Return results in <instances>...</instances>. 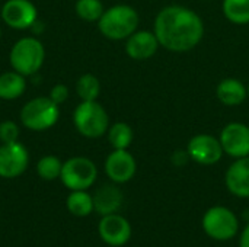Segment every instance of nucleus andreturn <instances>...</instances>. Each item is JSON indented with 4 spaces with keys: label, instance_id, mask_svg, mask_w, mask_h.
<instances>
[{
    "label": "nucleus",
    "instance_id": "nucleus-26",
    "mask_svg": "<svg viewBox=\"0 0 249 247\" xmlns=\"http://www.w3.org/2000/svg\"><path fill=\"white\" fill-rule=\"evenodd\" d=\"M69 98V89L66 84H55L51 92H50V99L55 102L57 105H61L67 100Z\"/></svg>",
    "mask_w": 249,
    "mask_h": 247
},
{
    "label": "nucleus",
    "instance_id": "nucleus-11",
    "mask_svg": "<svg viewBox=\"0 0 249 247\" xmlns=\"http://www.w3.org/2000/svg\"><path fill=\"white\" fill-rule=\"evenodd\" d=\"M1 19L13 29H28L36 22V7L29 0H7L1 7Z\"/></svg>",
    "mask_w": 249,
    "mask_h": 247
},
{
    "label": "nucleus",
    "instance_id": "nucleus-19",
    "mask_svg": "<svg viewBox=\"0 0 249 247\" xmlns=\"http://www.w3.org/2000/svg\"><path fill=\"white\" fill-rule=\"evenodd\" d=\"M66 207L74 217H88L93 211V198L86 191H71L66 199Z\"/></svg>",
    "mask_w": 249,
    "mask_h": 247
},
{
    "label": "nucleus",
    "instance_id": "nucleus-8",
    "mask_svg": "<svg viewBox=\"0 0 249 247\" xmlns=\"http://www.w3.org/2000/svg\"><path fill=\"white\" fill-rule=\"evenodd\" d=\"M190 159L203 166H212L222 160L225 151L220 140L210 134H197L187 144Z\"/></svg>",
    "mask_w": 249,
    "mask_h": 247
},
{
    "label": "nucleus",
    "instance_id": "nucleus-29",
    "mask_svg": "<svg viewBox=\"0 0 249 247\" xmlns=\"http://www.w3.org/2000/svg\"><path fill=\"white\" fill-rule=\"evenodd\" d=\"M247 87H248V98H249V83H248V86H247Z\"/></svg>",
    "mask_w": 249,
    "mask_h": 247
},
{
    "label": "nucleus",
    "instance_id": "nucleus-27",
    "mask_svg": "<svg viewBox=\"0 0 249 247\" xmlns=\"http://www.w3.org/2000/svg\"><path fill=\"white\" fill-rule=\"evenodd\" d=\"M188 159H190V156H188L187 150H185V151H175V153H174V156H172V162H174L177 166H182V165H185Z\"/></svg>",
    "mask_w": 249,
    "mask_h": 247
},
{
    "label": "nucleus",
    "instance_id": "nucleus-10",
    "mask_svg": "<svg viewBox=\"0 0 249 247\" xmlns=\"http://www.w3.org/2000/svg\"><path fill=\"white\" fill-rule=\"evenodd\" d=\"M223 151L233 157L241 159L249 156V127L244 122L226 124L219 135Z\"/></svg>",
    "mask_w": 249,
    "mask_h": 247
},
{
    "label": "nucleus",
    "instance_id": "nucleus-2",
    "mask_svg": "<svg viewBox=\"0 0 249 247\" xmlns=\"http://www.w3.org/2000/svg\"><path fill=\"white\" fill-rule=\"evenodd\" d=\"M139 13L128 4H115L107 9L98 20L101 33L111 41H123L139 28Z\"/></svg>",
    "mask_w": 249,
    "mask_h": 247
},
{
    "label": "nucleus",
    "instance_id": "nucleus-4",
    "mask_svg": "<svg viewBox=\"0 0 249 247\" xmlns=\"http://www.w3.org/2000/svg\"><path fill=\"white\" fill-rule=\"evenodd\" d=\"M10 64L22 76L35 74L44 63L45 49L39 39L34 36L20 38L10 51Z\"/></svg>",
    "mask_w": 249,
    "mask_h": 247
},
{
    "label": "nucleus",
    "instance_id": "nucleus-5",
    "mask_svg": "<svg viewBox=\"0 0 249 247\" xmlns=\"http://www.w3.org/2000/svg\"><path fill=\"white\" fill-rule=\"evenodd\" d=\"M60 116V109L55 102L48 98H35L26 102L20 111L23 127L32 131H45L51 128Z\"/></svg>",
    "mask_w": 249,
    "mask_h": 247
},
{
    "label": "nucleus",
    "instance_id": "nucleus-12",
    "mask_svg": "<svg viewBox=\"0 0 249 247\" xmlns=\"http://www.w3.org/2000/svg\"><path fill=\"white\" fill-rule=\"evenodd\" d=\"M98 233L104 243L112 247H120L130 240L131 226L124 217L118 214H109L101 218L98 224Z\"/></svg>",
    "mask_w": 249,
    "mask_h": 247
},
{
    "label": "nucleus",
    "instance_id": "nucleus-1",
    "mask_svg": "<svg viewBox=\"0 0 249 247\" xmlns=\"http://www.w3.org/2000/svg\"><path fill=\"white\" fill-rule=\"evenodd\" d=\"M153 32L159 45L168 51L188 52L201 42L204 36V22L193 9L169 4L156 15Z\"/></svg>",
    "mask_w": 249,
    "mask_h": 247
},
{
    "label": "nucleus",
    "instance_id": "nucleus-25",
    "mask_svg": "<svg viewBox=\"0 0 249 247\" xmlns=\"http://www.w3.org/2000/svg\"><path fill=\"white\" fill-rule=\"evenodd\" d=\"M19 138V127L13 121H3L0 124V141L15 143Z\"/></svg>",
    "mask_w": 249,
    "mask_h": 247
},
{
    "label": "nucleus",
    "instance_id": "nucleus-15",
    "mask_svg": "<svg viewBox=\"0 0 249 247\" xmlns=\"http://www.w3.org/2000/svg\"><path fill=\"white\" fill-rule=\"evenodd\" d=\"M229 192L238 198H249V156L236 159L225 176Z\"/></svg>",
    "mask_w": 249,
    "mask_h": 247
},
{
    "label": "nucleus",
    "instance_id": "nucleus-6",
    "mask_svg": "<svg viewBox=\"0 0 249 247\" xmlns=\"http://www.w3.org/2000/svg\"><path fill=\"white\" fill-rule=\"evenodd\" d=\"M98 178L96 165L88 157H71L63 163L60 179L70 191H86Z\"/></svg>",
    "mask_w": 249,
    "mask_h": 247
},
{
    "label": "nucleus",
    "instance_id": "nucleus-28",
    "mask_svg": "<svg viewBox=\"0 0 249 247\" xmlns=\"http://www.w3.org/2000/svg\"><path fill=\"white\" fill-rule=\"evenodd\" d=\"M239 247H249V224L244 229L241 239H239Z\"/></svg>",
    "mask_w": 249,
    "mask_h": 247
},
{
    "label": "nucleus",
    "instance_id": "nucleus-7",
    "mask_svg": "<svg viewBox=\"0 0 249 247\" xmlns=\"http://www.w3.org/2000/svg\"><path fill=\"white\" fill-rule=\"evenodd\" d=\"M203 229L206 234L214 240L225 242L236 236L239 229L238 217L226 207H213L203 217Z\"/></svg>",
    "mask_w": 249,
    "mask_h": 247
},
{
    "label": "nucleus",
    "instance_id": "nucleus-22",
    "mask_svg": "<svg viewBox=\"0 0 249 247\" xmlns=\"http://www.w3.org/2000/svg\"><path fill=\"white\" fill-rule=\"evenodd\" d=\"M76 92L82 100H96L101 93V83L98 77L86 73L79 77L76 83Z\"/></svg>",
    "mask_w": 249,
    "mask_h": 247
},
{
    "label": "nucleus",
    "instance_id": "nucleus-9",
    "mask_svg": "<svg viewBox=\"0 0 249 247\" xmlns=\"http://www.w3.org/2000/svg\"><path fill=\"white\" fill-rule=\"evenodd\" d=\"M29 163V154L23 144L1 143L0 146V178L13 179L20 176Z\"/></svg>",
    "mask_w": 249,
    "mask_h": 247
},
{
    "label": "nucleus",
    "instance_id": "nucleus-23",
    "mask_svg": "<svg viewBox=\"0 0 249 247\" xmlns=\"http://www.w3.org/2000/svg\"><path fill=\"white\" fill-rule=\"evenodd\" d=\"M74 9L77 16L86 22H98L105 12L101 0H77Z\"/></svg>",
    "mask_w": 249,
    "mask_h": 247
},
{
    "label": "nucleus",
    "instance_id": "nucleus-20",
    "mask_svg": "<svg viewBox=\"0 0 249 247\" xmlns=\"http://www.w3.org/2000/svg\"><path fill=\"white\" fill-rule=\"evenodd\" d=\"M222 10L225 17L235 25L249 23V0H223Z\"/></svg>",
    "mask_w": 249,
    "mask_h": 247
},
{
    "label": "nucleus",
    "instance_id": "nucleus-30",
    "mask_svg": "<svg viewBox=\"0 0 249 247\" xmlns=\"http://www.w3.org/2000/svg\"><path fill=\"white\" fill-rule=\"evenodd\" d=\"M0 36H1V29H0Z\"/></svg>",
    "mask_w": 249,
    "mask_h": 247
},
{
    "label": "nucleus",
    "instance_id": "nucleus-21",
    "mask_svg": "<svg viewBox=\"0 0 249 247\" xmlns=\"http://www.w3.org/2000/svg\"><path fill=\"white\" fill-rule=\"evenodd\" d=\"M134 138L133 128L127 122H115L108 128V141L114 150H127Z\"/></svg>",
    "mask_w": 249,
    "mask_h": 247
},
{
    "label": "nucleus",
    "instance_id": "nucleus-24",
    "mask_svg": "<svg viewBox=\"0 0 249 247\" xmlns=\"http://www.w3.org/2000/svg\"><path fill=\"white\" fill-rule=\"evenodd\" d=\"M61 169H63V163L55 156H44L36 163L38 176L44 181H55L57 178H60Z\"/></svg>",
    "mask_w": 249,
    "mask_h": 247
},
{
    "label": "nucleus",
    "instance_id": "nucleus-3",
    "mask_svg": "<svg viewBox=\"0 0 249 247\" xmlns=\"http://www.w3.org/2000/svg\"><path fill=\"white\" fill-rule=\"evenodd\" d=\"M76 130L86 138H99L109 128V116L96 100H82L73 112Z\"/></svg>",
    "mask_w": 249,
    "mask_h": 247
},
{
    "label": "nucleus",
    "instance_id": "nucleus-18",
    "mask_svg": "<svg viewBox=\"0 0 249 247\" xmlns=\"http://www.w3.org/2000/svg\"><path fill=\"white\" fill-rule=\"evenodd\" d=\"M26 89L25 76L19 74L18 71H6L0 74V99L13 100L22 96Z\"/></svg>",
    "mask_w": 249,
    "mask_h": 247
},
{
    "label": "nucleus",
    "instance_id": "nucleus-16",
    "mask_svg": "<svg viewBox=\"0 0 249 247\" xmlns=\"http://www.w3.org/2000/svg\"><path fill=\"white\" fill-rule=\"evenodd\" d=\"M216 96L225 106H239L248 98V87L239 79L226 77L219 82L216 87Z\"/></svg>",
    "mask_w": 249,
    "mask_h": 247
},
{
    "label": "nucleus",
    "instance_id": "nucleus-17",
    "mask_svg": "<svg viewBox=\"0 0 249 247\" xmlns=\"http://www.w3.org/2000/svg\"><path fill=\"white\" fill-rule=\"evenodd\" d=\"M92 198H93V210L102 217L115 214L123 204V194L115 185L101 186Z\"/></svg>",
    "mask_w": 249,
    "mask_h": 247
},
{
    "label": "nucleus",
    "instance_id": "nucleus-14",
    "mask_svg": "<svg viewBox=\"0 0 249 247\" xmlns=\"http://www.w3.org/2000/svg\"><path fill=\"white\" fill-rule=\"evenodd\" d=\"M159 41L153 31H136L125 39V52L131 60H150L159 49Z\"/></svg>",
    "mask_w": 249,
    "mask_h": 247
},
{
    "label": "nucleus",
    "instance_id": "nucleus-13",
    "mask_svg": "<svg viewBox=\"0 0 249 247\" xmlns=\"http://www.w3.org/2000/svg\"><path fill=\"white\" fill-rule=\"evenodd\" d=\"M137 163L128 150H114L105 160V173L114 183H125L136 175Z\"/></svg>",
    "mask_w": 249,
    "mask_h": 247
}]
</instances>
